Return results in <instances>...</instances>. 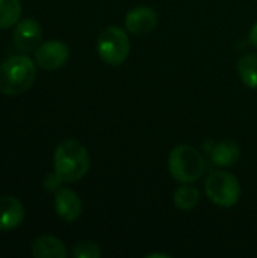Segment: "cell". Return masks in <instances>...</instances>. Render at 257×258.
<instances>
[{"label":"cell","instance_id":"6da1fadb","mask_svg":"<svg viewBox=\"0 0 257 258\" xmlns=\"http://www.w3.org/2000/svg\"><path fill=\"white\" fill-rule=\"evenodd\" d=\"M53 165L55 172L64 183H74L86 175L89 169V154L79 141L65 139L55 150Z\"/></svg>","mask_w":257,"mask_h":258},{"label":"cell","instance_id":"7a4b0ae2","mask_svg":"<svg viewBox=\"0 0 257 258\" xmlns=\"http://www.w3.org/2000/svg\"><path fill=\"white\" fill-rule=\"evenodd\" d=\"M36 79V67L30 57L15 54L0 65V92L20 95L26 92Z\"/></svg>","mask_w":257,"mask_h":258},{"label":"cell","instance_id":"3957f363","mask_svg":"<svg viewBox=\"0 0 257 258\" xmlns=\"http://www.w3.org/2000/svg\"><path fill=\"white\" fill-rule=\"evenodd\" d=\"M168 172L179 183H194L206 172V159L192 145H176L168 156Z\"/></svg>","mask_w":257,"mask_h":258},{"label":"cell","instance_id":"277c9868","mask_svg":"<svg viewBox=\"0 0 257 258\" xmlns=\"http://www.w3.org/2000/svg\"><path fill=\"white\" fill-rule=\"evenodd\" d=\"M97 53L100 59L112 67L124 63L130 54V39L118 26H109L101 30L97 39Z\"/></svg>","mask_w":257,"mask_h":258},{"label":"cell","instance_id":"5b68a950","mask_svg":"<svg viewBox=\"0 0 257 258\" xmlns=\"http://www.w3.org/2000/svg\"><path fill=\"white\" fill-rule=\"evenodd\" d=\"M204 190L208 198L220 207H233L241 198V184L227 171L212 172L204 183Z\"/></svg>","mask_w":257,"mask_h":258},{"label":"cell","instance_id":"8992f818","mask_svg":"<svg viewBox=\"0 0 257 258\" xmlns=\"http://www.w3.org/2000/svg\"><path fill=\"white\" fill-rule=\"evenodd\" d=\"M70 57V48L67 44L58 39H50L42 42L35 53L36 65L42 70H59Z\"/></svg>","mask_w":257,"mask_h":258},{"label":"cell","instance_id":"52a82bcc","mask_svg":"<svg viewBox=\"0 0 257 258\" xmlns=\"http://www.w3.org/2000/svg\"><path fill=\"white\" fill-rule=\"evenodd\" d=\"M126 29L135 36H145L151 33L159 23L158 14L148 6H136L126 15Z\"/></svg>","mask_w":257,"mask_h":258},{"label":"cell","instance_id":"ba28073f","mask_svg":"<svg viewBox=\"0 0 257 258\" xmlns=\"http://www.w3.org/2000/svg\"><path fill=\"white\" fill-rule=\"evenodd\" d=\"M14 44L21 51H32L41 45L42 29L41 24L33 18H24L15 24L14 29Z\"/></svg>","mask_w":257,"mask_h":258},{"label":"cell","instance_id":"9c48e42d","mask_svg":"<svg viewBox=\"0 0 257 258\" xmlns=\"http://www.w3.org/2000/svg\"><path fill=\"white\" fill-rule=\"evenodd\" d=\"M55 209L58 216L65 222H74L82 215V200L71 189H59L55 197Z\"/></svg>","mask_w":257,"mask_h":258},{"label":"cell","instance_id":"30bf717a","mask_svg":"<svg viewBox=\"0 0 257 258\" xmlns=\"http://www.w3.org/2000/svg\"><path fill=\"white\" fill-rule=\"evenodd\" d=\"M24 219V207L14 197H0V231L17 228Z\"/></svg>","mask_w":257,"mask_h":258},{"label":"cell","instance_id":"8fae6325","mask_svg":"<svg viewBox=\"0 0 257 258\" xmlns=\"http://www.w3.org/2000/svg\"><path fill=\"white\" fill-rule=\"evenodd\" d=\"M211 160L214 165L220 168H230L238 163L241 159V148L235 141H221L214 142L211 151H209Z\"/></svg>","mask_w":257,"mask_h":258},{"label":"cell","instance_id":"7c38bea8","mask_svg":"<svg viewBox=\"0 0 257 258\" xmlns=\"http://www.w3.org/2000/svg\"><path fill=\"white\" fill-rule=\"evenodd\" d=\"M64 243L53 236H39L32 243V255L36 258H65Z\"/></svg>","mask_w":257,"mask_h":258},{"label":"cell","instance_id":"4fadbf2b","mask_svg":"<svg viewBox=\"0 0 257 258\" xmlns=\"http://www.w3.org/2000/svg\"><path fill=\"white\" fill-rule=\"evenodd\" d=\"M173 203L179 210L191 212L200 203V192L195 186H192V183H182L173 195Z\"/></svg>","mask_w":257,"mask_h":258},{"label":"cell","instance_id":"5bb4252c","mask_svg":"<svg viewBox=\"0 0 257 258\" xmlns=\"http://www.w3.org/2000/svg\"><path fill=\"white\" fill-rule=\"evenodd\" d=\"M238 74L241 82L250 89H257V54L248 53L238 62Z\"/></svg>","mask_w":257,"mask_h":258},{"label":"cell","instance_id":"9a60e30c","mask_svg":"<svg viewBox=\"0 0 257 258\" xmlns=\"http://www.w3.org/2000/svg\"><path fill=\"white\" fill-rule=\"evenodd\" d=\"M20 0H0V29L15 26L20 20Z\"/></svg>","mask_w":257,"mask_h":258},{"label":"cell","instance_id":"2e32d148","mask_svg":"<svg viewBox=\"0 0 257 258\" xmlns=\"http://www.w3.org/2000/svg\"><path fill=\"white\" fill-rule=\"evenodd\" d=\"M100 255H101L100 246L89 240L79 242L73 248V257L76 258H98Z\"/></svg>","mask_w":257,"mask_h":258},{"label":"cell","instance_id":"e0dca14e","mask_svg":"<svg viewBox=\"0 0 257 258\" xmlns=\"http://www.w3.org/2000/svg\"><path fill=\"white\" fill-rule=\"evenodd\" d=\"M64 183V180L56 174V172H53V174H48L47 177H45V180H44V187L47 189V190H50V192H56V190H59L61 189V184Z\"/></svg>","mask_w":257,"mask_h":258},{"label":"cell","instance_id":"ac0fdd59","mask_svg":"<svg viewBox=\"0 0 257 258\" xmlns=\"http://www.w3.org/2000/svg\"><path fill=\"white\" fill-rule=\"evenodd\" d=\"M248 39H250V44L257 48V23L253 24V27H251V30H250V36H248Z\"/></svg>","mask_w":257,"mask_h":258},{"label":"cell","instance_id":"d6986e66","mask_svg":"<svg viewBox=\"0 0 257 258\" xmlns=\"http://www.w3.org/2000/svg\"><path fill=\"white\" fill-rule=\"evenodd\" d=\"M148 257H168V255H164V254H151Z\"/></svg>","mask_w":257,"mask_h":258}]
</instances>
